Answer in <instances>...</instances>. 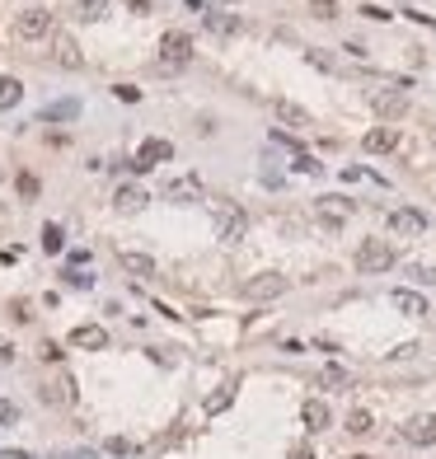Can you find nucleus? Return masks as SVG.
Wrapping results in <instances>:
<instances>
[{
	"label": "nucleus",
	"mask_w": 436,
	"mask_h": 459,
	"mask_svg": "<svg viewBox=\"0 0 436 459\" xmlns=\"http://www.w3.org/2000/svg\"><path fill=\"white\" fill-rule=\"evenodd\" d=\"M192 61V38L183 28H169L160 38V70H183Z\"/></svg>",
	"instance_id": "nucleus-1"
},
{
	"label": "nucleus",
	"mask_w": 436,
	"mask_h": 459,
	"mask_svg": "<svg viewBox=\"0 0 436 459\" xmlns=\"http://www.w3.org/2000/svg\"><path fill=\"white\" fill-rule=\"evenodd\" d=\"M244 235H249V216H244V206L221 202V206H216V239H221V244H239Z\"/></svg>",
	"instance_id": "nucleus-2"
},
{
	"label": "nucleus",
	"mask_w": 436,
	"mask_h": 459,
	"mask_svg": "<svg viewBox=\"0 0 436 459\" xmlns=\"http://www.w3.org/2000/svg\"><path fill=\"white\" fill-rule=\"evenodd\" d=\"M394 268V248L385 244V239H361L357 248V272H366V277H380V272Z\"/></svg>",
	"instance_id": "nucleus-3"
},
{
	"label": "nucleus",
	"mask_w": 436,
	"mask_h": 459,
	"mask_svg": "<svg viewBox=\"0 0 436 459\" xmlns=\"http://www.w3.org/2000/svg\"><path fill=\"white\" fill-rule=\"evenodd\" d=\"M52 33V14L47 10H19L14 14V38L19 43H38V38Z\"/></svg>",
	"instance_id": "nucleus-4"
},
{
	"label": "nucleus",
	"mask_w": 436,
	"mask_h": 459,
	"mask_svg": "<svg viewBox=\"0 0 436 459\" xmlns=\"http://www.w3.org/2000/svg\"><path fill=\"white\" fill-rule=\"evenodd\" d=\"M291 291V281L281 277V272H258V277L244 281V295L249 300H277V295Z\"/></svg>",
	"instance_id": "nucleus-5"
},
{
	"label": "nucleus",
	"mask_w": 436,
	"mask_h": 459,
	"mask_svg": "<svg viewBox=\"0 0 436 459\" xmlns=\"http://www.w3.org/2000/svg\"><path fill=\"white\" fill-rule=\"evenodd\" d=\"M403 440L408 445H436V413H417L403 422Z\"/></svg>",
	"instance_id": "nucleus-6"
},
{
	"label": "nucleus",
	"mask_w": 436,
	"mask_h": 459,
	"mask_svg": "<svg viewBox=\"0 0 436 459\" xmlns=\"http://www.w3.org/2000/svg\"><path fill=\"white\" fill-rule=\"evenodd\" d=\"M71 347L103 352V347H108V328H103V324H76V328H71Z\"/></svg>",
	"instance_id": "nucleus-7"
},
{
	"label": "nucleus",
	"mask_w": 436,
	"mask_h": 459,
	"mask_svg": "<svg viewBox=\"0 0 436 459\" xmlns=\"http://www.w3.org/2000/svg\"><path fill=\"white\" fill-rule=\"evenodd\" d=\"M390 230H394V235H403V239H413V235H422V230H427V216L413 211V206H399V211H390Z\"/></svg>",
	"instance_id": "nucleus-8"
},
{
	"label": "nucleus",
	"mask_w": 436,
	"mask_h": 459,
	"mask_svg": "<svg viewBox=\"0 0 436 459\" xmlns=\"http://www.w3.org/2000/svg\"><path fill=\"white\" fill-rule=\"evenodd\" d=\"M370 108L380 112V117H403L408 112V94L403 90H375L370 94Z\"/></svg>",
	"instance_id": "nucleus-9"
},
{
	"label": "nucleus",
	"mask_w": 436,
	"mask_h": 459,
	"mask_svg": "<svg viewBox=\"0 0 436 459\" xmlns=\"http://www.w3.org/2000/svg\"><path fill=\"white\" fill-rule=\"evenodd\" d=\"M272 112H277V122H281V127H296V132L314 127V117L301 108V103H291V99H272Z\"/></svg>",
	"instance_id": "nucleus-10"
},
{
	"label": "nucleus",
	"mask_w": 436,
	"mask_h": 459,
	"mask_svg": "<svg viewBox=\"0 0 436 459\" xmlns=\"http://www.w3.org/2000/svg\"><path fill=\"white\" fill-rule=\"evenodd\" d=\"M165 159H174V146H169V141H141L132 169H150V164H165Z\"/></svg>",
	"instance_id": "nucleus-11"
},
{
	"label": "nucleus",
	"mask_w": 436,
	"mask_h": 459,
	"mask_svg": "<svg viewBox=\"0 0 436 459\" xmlns=\"http://www.w3.org/2000/svg\"><path fill=\"white\" fill-rule=\"evenodd\" d=\"M301 422H305V431H324V426L333 422V413H328V403H324V399H305Z\"/></svg>",
	"instance_id": "nucleus-12"
},
{
	"label": "nucleus",
	"mask_w": 436,
	"mask_h": 459,
	"mask_svg": "<svg viewBox=\"0 0 436 459\" xmlns=\"http://www.w3.org/2000/svg\"><path fill=\"white\" fill-rule=\"evenodd\" d=\"M150 202L145 197V188H136V183H127V188H118V197H113V206H118V216H136L141 206Z\"/></svg>",
	"instance_id": "nucleus-13"
},
{
	"label": "nucleus",
	"mask_w": 436,
	"mask_h": 459,
	"mask_svg": "<svg viewBox=\"0 0 436 459\" xmlns=\"http://www.w3.org/2000/svg\"><path fill=\"white\" fill-rule=\"evenodd\" d=\"M361 146H366L370 155H385V150L399 146V132H394V127H370V132L361 136Z\"/></svg>",
	"instance_id": "nucleus-14"
},
{
	"label": "nucleus",
	"mask_w": 436,
	"mask_h": 459,
	"mask_svg": "<svg viewBox=\"0 0 436 459\" xmlns=\"http://www.w3.org/2000/svg\"><path fill=\"white\" fill-rule=\"evenodd\" d=\"M38 399H43V403H76V380H52V384H43V389H38Z\"/></svg>",
	"instance_id": "nucleus-15"
},
{
	"label": "nucleus",
	"mask_w": 436,
	"mask_h": 459,
	"mask_svg": "<svg viewBox=\"0 0 436 459\" xmlns=\"http://www.w3.org/2000/svg\"><path fill=\"white\" fill-rule=\"evenodd\" d=\"M390 305H394V310H399V314H413V319H422V314H432V310H427V300H422V295H417V291H390Z\"/></svg>",
	"instance_id": "nucleus-16"
},
{
	"label": "nucleus",
	"mask_w": 436,
	"mask_h": 459,
	"mask_svg": "<svg viewBox=\"0 0 436 459\" xmlns=\"http://www.w3.org/2000/svg\"><path fill=\"white\" fill-rule=\"evenodd\" d=\"M319 216H324L328 225H343L347 216H352V202H347V197H319Z\"/></svg>",
	"instance_id": "nucleus-17"
},
{
	"label": "nucleus",
	"mask_w": 436,
	"mask_h": 459,
	"mask_svg": "<svg viewBox=\"0 0 436 459\" xmlns=\"http://www.w3.org/2000/svg\"><path fill=\"white\" fill-rule=\"evenodd\" d=\"M165 197H169V202H197V197H202V183L197 179H174L165 188Z\"/></svg>",
	"instance_id": "nucleus-18"
},
{
	"label": "nucleus",
	"mask_w": 436,
	"mask_h": 459,
	"mask_svg": "<svg viewBox=\"0 0 436 459\" xmlns=\"http://www.w3.org/2000/svg\"><path fill=\"white\" fill-rule=\"evenodd\" d=\"M123 268L127 272H132V277H155V258H150V253H136V248H127V253H123Z\"/></svg>",
	"instance_id": "nucleus-19"
},
{
	"label": "nucleus",
	"mask_w": 436,
	"mask_h": 459,
	"mask_svg": "<svg viewBox=\"0 0 436 459\" xmlns=\"http://www.w3.org/2000/svg\"><path fill=\"white\" fill-rule=\"evenodd\" d=\"M207 33L235 38V33H239V19H235V14H221V10H216V14H207Z\"/></svg>",
	"instance_id": "nucleus-20"
},
{
	"label": "nucleus",
	"mask_w": 436,
	"mask_h": 459,
	"mask_svg": "<svg viewBox=\"0 0 436 459\" xmlns=\"http://www.w3.org/2000/svg\"><path fill=\"white\" fill-rule=\"evenodd\" d=\"M314 380H319V389H347V384H352V375H347L343 366H333V361H328V366L319 370Z\"/></svg>",
	"instance_id": "nucleus-21"
},
{
	"label": "nucleus",
	"mask_w": 436,
	"mask_h": 459,
	"mask_svg": "<svg viewBox=\"0 0 436 459\" xmlns=\"http://www.w3.org/2000/svg\"><path fill=\"white\" fill-rule=\"evenodd\" d=\"M235 403V380L230 384H221L216 394H207V417H216V413H225V408Z\"/></svg>",
	"instance_id": "nucleus-22"
},
{
	"label": "nucleus",
	"mask_w": 436,
	"mask_h": 459,
	"mask_svg": "<svg viewBox=\"0 0 436 459\" xmlns=\"http://www.w3.org/2000/svg\"><path fill=\"white\" fill-rule=\"evenodd\" d=\"M347 431H352V436H370V431H375V417H370L366 408H352V413H347Z\"/></svg>",
	"instance_id": "nucleus-23"
},
{
	"label": "nucleus",
	"mask_w": 436,
	"mask_h": 459,
	"mask_svg": "<svg viewBox=\"0 0 436 459\" xmlns=\"http://www.w3.org/2000/svg\"><path fill=\"white\" fill-rule=\"evenodd\" d=\"M56 61H61V66H85V56H80V47H76V38H61V43H56Z\"/></svg>",
	"instance_id": "nucleus-24"
},
{
	"label": "nucleus",
	"mask_w": 436,
	"mask_h": 459,
	"mask_svg": "<svg viewBox=\"0 0 436 459\" xmlns=\"http://www.w3.org/2000/svg\"><path fill=\"white\" fill-rule=\"evenodd\" d=\"M19 99H24V85L14 75H5V80H0V108H14Z\"/></svg>",
	"instance_id": "nucleus-25"
},
{
	"label": "nucleus",
	"mask_w": 436,
	"mask_h": 459,
	"mask_svg": "<svg viewBox=\"0 0 436 459\" xmlns=\"http://www.w3.org/2000/svg\"><path fill=\"white\" fill-rule=\"evenodd\" d=\"M43 248H47V253H61V248H66V235H61V225H56V221L43 225Z\"/></svg>",
	"instance_id": "nucleus-26"
},
{
	"label": "nucleus",
	"mask_w": 436,
	"mask_h": 459,
	"mask_svg": "<svg viewBox=\"0 0 436 459\" xmlns=\"http://www.w3.org/2000/svg\"><path fill=\"white\" fill-rule=\"evenodd\" d=\"M76 112H80V103H76V99H61V103H52V108H47L43 117H47V122H66V117H76Z\"/></svg>",
	"instance_id": "nucleus-27"
},
{
	"label": "nucleus",
	"mask_w": 436,
	"mask_h": 459,
	"mask_svg": "<svg viewBox=\"0 0 436 459\" xmlns=\"http://www.w3.org/2000/svg\"><path fill=\"white\" fill-rule=\"evenodd\" d=\"M76 14H80V19H103V14H108V0H80V5H76Z\"/></svg>",
	"instance_id": "nucleus-28"
},
{
	"label": "nucleus",
	"mask_w": 436,
	"mask_h": 459,
	"mask_svg": "<svg viewBox=\"0 0 436 459\" xmlns=\"http://www.w3.org/2000/svg\"><path fill=\"white\" fill-rule=\"evenodd\" d=\"M314 19H338V0H310Z\"/></svg>",
	"instance_id": "nucleus-29"
},
{
	"label": "nucleus",
	"mask_w": 436,
	"mask_h": 459,
	"mask_svg": "<svg viewBox=\"0 0 436 459\" xmlns=\"http://www.w3.org/2000/svg\"><path fill=\"white\" fill-rule=\"evenodd\" d=\"M0 422H5V426H14V422H19V403H10V399H0Z\"/></svg>",
	"instance_id": "nucleus-30"
},
{
	"label": "nucleus",
	"mask_w": 436,
	"mask_h": 459,
	"mask_svg": "<svg viewBox=\"0 0 436 459\" xmlns=\"http://www.w3.org/2000/svg\"><path fill=\"white\" fill-rule=\"evenodd\" d=\"M38 188H43V183H38L33 174H19V197H38Z\"/></svg>",
	"instance_id": "nucleus-31"
},
{
	"label": "nucleus",
	"mask_w": 436,
	"mask_h": 459,
	"mask_svg": "<svg viewBox=\"0 0 436 459\" xmlns=\"http://www.w3.org/2000/svg\"><path fill=\"white\" fill-rule=\"evenodd\" d=\"M296 169H301V174H319V159L314 155H296Z\"/></svg>",
	"instance_id": "nucleus-32"
},
{
	"label": "nucleus",
	"mask_w": 436,
	"mask_h": 459,
	"mask_svg": "<svg viewBox=\"0 0 436 459\" xmlns=\"http://www.w3.org/2000/svg\"><path fill=\"white\" fill-rule=\"evenodd\" d=\"M66 277H71V286H80V291H90V286H94L90 272H66Z\"/></svg>",
	"instance_id": "nucleus-33"
},
{
	"label": "nucleus",
	"mask_w": 436,
	"mask_h": 459,
	"mask_svg": "<svg viewBox=\"0 0 436 459\" xmlns=\"http://www.w3.org/2000/svg\"><path fill=\"white\" fill-rule=\"evenodd\" d=\"M113 94H118V99H123V103H136V99H141V90H132V85H118V90H113Z\"/></svg>",
	"instance_id": "nucleus-34"
},
{
	"label": "nucleus",
	"mask_w": 436,
	"mask_h": 459,
	"mask_svg": "<svg viewBox=\"0 0 436 459\" xmlns=\"http://www.w3.org/2000/svg\"><path fill=\"white\" fill-rule=\"evenodd\" d=\"M38 357H43V361H61V347H56V342H43V347H38Z\"/></svg>",
	"instance_id": "nucleus-35"
},
{
	"label": "nucleus",
	"mask_w": 436,
	"mask_h": 459,
	"mask_svg": "<svg viewBox=\"0 0 436 459\" xmlns=\"http://www.w3.org/2000/svg\"><path fill=\"white\" fill-rule=\"evenodd\" d=\"M413 277H417V281H427V286H436V268H422V263H417Z\"/></svg>",
	"instance_id": "nucleus-36"
},
{
	"label": "nucleus",
	"mask_w": 436,
	"mask_h": 459,
	"mask_svg": "<svg viewBox=\"0 0 436 459\" xmlns=\"http://www.w3.org/2000/svg\"><path fill=\"white\" fill-rule=\"evenodd\" d=\"M305 56H310V61H314L319 70H333V56H324V52H305Z\"/></svg>",
	"instance_id": "nucleus-37"
},
{
	"label": "nucleus",
	"mask_w": 436,
	"mask_h": 459,
	"mask_svg": "<svg viewBox=\"0 0 436 459\" xmlns=\"http://www.w3.org/2000/svg\"><path fill=\"white\" fill-rule=\"evenodd\" d=\"M361 14H366V19H375V23H385V19H390V14H385L380 5H361Z\"/></svg>",
	"instance_id": "nucleus-38"
},
{
	"label": "nucleus",
	"mask_w": 436,
	"mask_h": 459,
	"mask_svg": "<svg viewBox=\"0 0 436 459\" xmlns=\"http://www.w3.org/2000/svg\"><path fill=\"white\" fill-rule=\"evenodd\" d=\"M108 450H113V455H132V440L118 436V440H108Z\"/></svg>",
	"instance_id": "nucleus-39"
},
{
	"label": "nucleus",
	"mask_w": 436,
	"mask_h": 459,
	"mask_svg": "<svg viewBox=\"0 0 436 459\" xmlns=\"http://www.w3.org/2000/svg\"><path fill=\"white\" fill-rule=\"evenodd\" d=\"M10 361H14V347L5 342V337H0V366H10Z\"/></svg>",
	"instance_id": "nucleus-40"
},
{
	"label": "nucleus",
	"mask_w": 436,
	"mask_h": 459,
	"mask_svg": "<svg viewBox=\"0 0 436 459\" xmlns=\"http://www.w3.org/2000/svg\"><path fill=\"white\" fill-rule=\"evenodd\" d=\"M291 459H314V450L310 445H296V450H291Z\"/></svg>",
	"instance_id": "nucleus-41"
},
{
	"label": "nucleus",
	"mask_w": 436,
	"mask_h": 459,
	"mask_svg": "<svg viewBox=\"0 0 436 459\" xmlns=\"http://www.w3.org/2000/svg\"><path fill=\"white\" fill-rule=\"evenodd\" d=\"M357 459H370V455H357Z\"/></svg>",
	"instance_id": "nucleus-42"
}]
</instances>
